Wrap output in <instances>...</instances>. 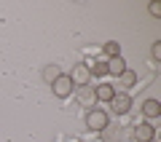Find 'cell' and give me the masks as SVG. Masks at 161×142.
Here are the masks:
<instances>
[{
    "mask_svg": "<svg viewBox=\"0 0 161 142\" xmlns=\"http://www.w3.org/2000/svg\"><path fill=\"white\" fill-rule=\"evenodd\" d=\"M86 126L92 131H105V129H108V113L99 110V107L89 110V113H86Z\"/></svg>",
    "mask_w": 161,
    "mask_h": 142,
    "instance_id": "obj_1",
    "label": "cell"
},
{
    "mask_svg": "<svg viewBox=\"0 0 161 142\" xmlns=\"http://www.w3.org/2000/svg\"><path fill=\"white\" fill-rule=\"evenodd\" d=\"M51 89H54V97H57V99H67L70 94L75 91V86H73V80L62 73V75H59V78L51 83Z\"/></svg>",
    "mask_w": 161,
    "mask_h": 142,
    "instance_id": "obj_2",
    "label": "cell"
},
{
    "mask_svg": "<svg viewBox=\"0 0 161 142\" xmlns=\"http://www.w3.org/2000/svg\"><path fill=\"white\" fill-rule=\"evenodd\" d=\"M67 78L73 80V86H89V80H92V73H89L86 62H80V64H73V70H70Z\"/></svg>",
    "mask_w": 161,
    "mask_h": 142,
    "instance_id": "obj_3",
    "label": "cell"
},
{
    "mask_svg": "<svg viewBox=\"0 0 161 142\" xmlns=\"http://www.w3.org/2000/svg\"><path fill=\"white\" fill-rule=\"evenodd\" d=\"M75 99H78L80 107L94 110V105H97V97H94V86H78V91H75Z\"/></svg>",
    "mask_w": 161,
    "mask_h": 142,
    "instance_id": "obj_4",
    "label": "cell"
},
{
    "mask_svg": "<svg viewBox=\"0 0 161 142\" xmlns=\"http://www.w3.org/2000/svg\"><path fill=\"white\" fill-rule=\"evenodd\" d=\"M108 105L113 107L115 115H124V113H129V107H132V97H129V94H124V91H115V97L110 99Z\"/></svg>",
    "mask_w": 161,
    "mask_h": 142,
    "instance_id": "obj_5",
    "label": "cell"
},
{
    "mask_svg": "<svg viewBox=\"0 0 161 142\" xmlns=\"http://www.w3.org/2000/svg\"><path fill=\"white\" fill-rule=\"evenodd\" d=\"M132 86H137V73L126 67V70H124V73L118 75V80H115V83H113V89H115V91H124V94H126V91L132 89Z\"/></svg>",
    "mask_w": 161,
    "mask_h": 142,
    "instance_id": "obj_6",
    "label": "cell"
},
{
    "mask_svg": "<svg viewBox=\"0 0 161 142\" xmlns=\"http://www.w3.org/2000/svg\"><path fill=\"white\" fill-rule=\"evenodd\" d=\"M132 137H134V142H153L156 129H153V123H137L134 131H132Z\"/></svg>",
    "mask_w": 161,
    "mask_h": 142,
    "instance_id": "obj_7",
    "label": "cell"
},
{
    "mask_svg": "<svg viewBox=\"0 0 161 142\" xmlns=\"http://www.w3.org/2000/svg\"><path fill=\"white\" fill-rule=\"evenodd\" d=\"M94 97H97V102H110V99L115 97L113 83H99L97 89H94Z\"/></svg>",
    "mask_w": 161,
    "mask_h": 142,
    "instance_id": "obj_8",
    "label": "cell"
},
{
    "mask_svg": "<svg viewBox=\"0 0 161 142\" xmlns=\"http://www.w3.org/2000/svg\"><path fill=\"white\" fill-rule=\"evenodd\" d=\"M142 115H145V118H150V121L158 118V115H161V105H158V99H145V102H142Z\"/></svg>",
    "mask_w": 161,
    "mask_h": 142,
    "instance_id": "obj_9",
    "label": "cell"
},
{
    "mask_svg": "<svg viewBox=\"0 0 161 142\" xmlns=\"http://www.w3.org/2000/svg\"><path fill=\"white\" fill-rule=\"evenodd\" d=\"M124 70H126V62H124V57H113V59H108V73H110V75H115V78H118Z\"/></svg>",
    "mask_w": 161,
    "mask_h": 142,
    "instance_id": "obj_10",
    "label": "cell"
},
{
    "mask_svg": "<svg viewBox=\"0 0 161 142\" xmlns=\"http://www.w3.org/2000/svg\"><path fill=\"white\" fill-rule=\"evenodd\" d=\"M59 75H62V70H59V64H48V67L43 70V80H46V83H54V80H57Z\"/></svg>",
    "mask_w": 161,
    "mask_h": 142,
    "instance_id": "obj_11",
    "label": "cell"
},
{
    "mask_svg": "<svg viewBox=\"0 0 161 142\" xmlns=\"http://www.w3.org/2000/svg\"><path fill=\"white\" fill-rule=\"evenodd\" d=\"M86 67H89V73L92 75H108V62H86Z\"/></svg>",
    "mask_w": 161,
    "mask_h": 142,
    "instance_id": "obj_12",
    "label": "cell"
},
{
    "mask_svg": "<svg viewBox=\"0 0 161 142\" xmlns=\"http://www.w3.org/2000/svg\"><path fill=\"white\" fill-rule=\"evenodd\" d=\"M105 57H108V59L121 57V43H115V40H108V43H105Z\"/></svg>",
    "mask_w": 161,
    "mask_h": 142,
    "instance_id": "obj_13",
    "label": "cell"
},
{
    "mask_svg": "<svg viewBox=\"0 0 161 142\" xmlns=\"http://www.w3.org/2000/svg\"><path fill=\"white\" fill-rule=\"evenodd\" d=\"M148 11H150V16H156V19L161 16V6H158V3H150V6H148Z\"/></svg>",
    "mask_w": 161,
    "mask_h": 142,
    "instance_id": "obj_14",
    "label": "cell"
},
{
    "mask_svg": "<svg viewBox=\"0 0 161 142\" xmlns=\"http://www.w3.org/2000/svg\"><path fill=\"white\" fill-rule=\"evenodd\" d=\"M150 57H153L156 62L161 59V43H153V48H150Z\"/></svg>",
    "mask_w": 161,
    "mask_h": 142,
    "instance_id": "obj_15",
    "label": "cell"
},
{
    "mask_svg": "<svg viewBox=\"0 0 161 142\" xmlns=\"http://www.w3.org/2000/svg\"><path fill=\"white\" fill-rule=\"evenodd\" d=\"M153 142H156V139H153Z\"/></svg>",
    "mask_w": 161,
    "mask_h": 142,
    "instance_id": "obj_16",
    "label": "cell"
}]
</instances>
